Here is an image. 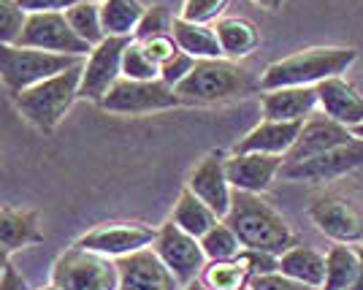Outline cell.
Instances as JSON below:
<instances>
[{"label":"cell","instance_id":"5bb4252c","mask_svg":"<svg viewBox=\"0 0 363 290\" xmlns=\"http://www.w3.org/2000/svg\"><path fill=\"white\" fill-rule=\"evenodd\" d=\"M228 155L223 150H212L190 174L187 190H193L220 220H225L233 203V187L228 182Z\"/></svg>","mask_w":363,"mask_h":290},{"label":"cell","instance_id":"2e32d148","mask_svg":"<svg viewBox=\"0 0 363 290\" xmlns=\"http://www.w3.org/2000/svg\"><path fill=\"white\" fill-rule=\"evenodd\" d=\"M282 166H285V157H279V155L233 152L225 163L228 182L239 193H255V196H260L263 190H269L274 177H279Z\"/></svg>","mask_w":363,"mask_h":290},{"label":"cell","instance_id":"4dcf8cb0","mask_svg":"<svg viewBox=\"0 0 363 290\" xmlns=\"http://www.w3.org/2000/svg\"><path fill=\"white\" fill-rule=\"evenodd\" d=\"M122 77L125 79H138V82H152V79H160V65L152 60L147 55V49L141 41H130L125 49V57H122Z\"/></svg>","mask_w":363,"mask_h":290},{"label":"cell","instance_id":"83f0119b","mask_svg":"<svg viewBox=\"0 0 363 290\" xmlns=\"http://www.w3.org/2000/svg\"><path fill=\"white\" fill-rule=\"evenodd\" d=\"M201 279L212 290H247L252 285V274L242 263V258L233 260H209Z\"/></svg>","mask_w":363,"mask_h":290},{"label":"cell","instance_id":"f1b7e54d","mask_svg":"<svg viewBox=\"0 0 363 290\" xmlns=\"http://www.w3.org/2000/svg\"><path fill=\"white\" fill-rule=\"evenodd\" d=\"M68 22H71V28L74 33L82 38V41H87V44L95 49L98 44H104L108 35L104 30V14H101V3H82V6H76L68 11Z\"/></svg>","mask_w":363,"mask_h":290},{"label":"cell","instance_id":"1f68e13d","mask_svg":"<svg viewBox=\"0 0 363 290\" xmlns=\"http://www.w3.org/2000/svg\"><path fill=\"white\" fill-rule=\"evenodd\" d=\"M28 19H30V14L19 6V0H0V41L16 44Z\"/></svg>","mask_w":363,"mask_h":290},{"label":"cell","instance_id":"484cf974","mask_svg":"<svg viewBox=\"0 0 363 290\" xmlns=\"http://www.w3.org/2000/svg\"><path fill=\"white\" fill-rule=\"evenodd\" d=\"M325 263H328V274L323 290H352L358 285L361 258L352 245H333L325 252Z\"/></svg>","mask_w":363,"mask_h":290},{"label":"cell","instance_id":"9a60e30c","mask_svg":"<svg viewBox=\"0 0 363 290\" xmlns=\"http://www.w3.org/2000/svg\"><path fill=\"white\" fill-rule=\"evenodd\" d=\"M120 266V290H182L177 274L160 260V255L147 247L141 252L125 255L117 260Z\"/></svg>","mask_w":363,"mask_h":290},{"label":"cell","instance_id":"cb8c5ba5","mask_svg":"<svg viewBox=\"0 0 363 290\" xmlns=\"http://www.w3.org/2000/svg\"><path fill=\"white\" fill-rule=\"evenodd\" d=\"M171 35L177 38L182 52L193 55L196 60H217V57H223V46H220L217 30L212 25H196V22H187V19L177 16Z\"/></svg>","mask_w":363,"mask_h":290},{"label":"cell","instance_id":"7a4b0ae2","mask_svg":"<svg viewBox=\"0 0 363 290\" xmlns=\"http://www.w3.org/2000/svg\"><path fill=\"white\" fill-rule=\"evenodd\" d=\"M358 60V52L352 46H312L282 60L272 62L260 79L257 90H279V87H318L320 82L342 77L352 62Z\"/></svg>","mask_w":363,"mask_h":290},{"label":"cell","instance_id":"8d00e7d4","mask_svg":"<svg viewBox=\"0 0 363 290\" xmlns=\"http://www.w3.org/2000/svg\"><path fill=\"white\" fill-rule=\"evenodd\" d=\"M239 258H242V263L247 266V269H250L252 279H255V277H266V274H274V272H279V258H277V255H269V252L244 250Z\"/></svg>","mask_w":363,"mask_h":290},{"label":"cell","instance_id":"4316f807","mask_svg":"<svg viewBox=\"0 0 363 290\" xmlns=\"http://www.w3.org/2000/svg\"><path fill=\"white\" fill-rule=\"evenodd\" d=\"M104 14V30L114 38H133L147 14V9L138 0H104L101 3Z\"/></svg>","mask_w":363,"mask_h":290},{"label":"cell","instance_id":"ee69618b","mask_svg":"<svg viewBox=\"0 0 363 290\" xmlns=\"http://www.w3.org/2000/svg\"><path fill=\"white\" fill-rule=\"evenodd\" d=\"M352 133H355V136H358V138H361V141H363V125H358V128H355Z\"/></svg>","mask_w":363,"mask_h":290},{"label":"cell","instance_id":"5b68a950","mask_svg":"<svg viewBox=\"0 0 363 290\" xmlns=\"http://www.w3.org/2000/svg\"><path fill=\"white\" fill-rule=\"evenodd\" d=\"M87 57H74V55H55V52H41L30 46L3 44L0 46V77L11 95L30 90L46 79L60 77L68 68H74Z\"/></svg>","mask_w":363,"mask_h":290},{"label":"cell","instance_id":"ac0fdd59","mask_svg":"<svg viewBox=\"0 0 363 290\" xmlns=\"http://www.w3.org/2000/svg\"><path fill=\"white\" fill-rule=\"evenodd\" d=\"M318 106V87H279L260 95L263 117L277 123H306Z\"/></svg>","mask_w":363,"mask_h":290},{"label":"cell","instance_id":"f546056e","mask_svg":"<svg viewBox=\"0 0 363 290\" xmlns=\"http://www.w3.org/2000/svg\"><path fill=\"white\" fill-rule=\"evenodd\" d=\"M201 247L206 252L209 260H233L244 252V245L239 242V236L233 233V228L228 225L225 220H220L203 239H201Z\"/></svg>","mask_w":363,"mask_h":290},{"label":"cell","instance_id":"d4e9b609","mask_svg":"<svg viewBox=\"0 0 363 290\" xmlns=\"http://www.w3.org/2000/svg\"><path fill=\"white\" fill-rule=\"evenodd\" d=\"M171 220H174L182 230H187L190 236H196V239H203V236L220 223V217H217L203 201L198 199L193 190H187V187L182 190L177 203H174Z\"/></svg>","mask_w":363,"mask_h":290},{"label":"cell","instance_id":"d6986e66","mask_svg":"<svg viewBox=\"0 0 363 290\" xmlns=\"http://www.w3.org/2000/svg\"><path fill=\"white\" fill-rule=\"evenodd\" d=\"M318 98L325 117L342 123L350 130L363 125V95L345 77H333L320 82Z\"/></svg>","mask_w":363,"mask_h":290},{"label":"cell","instance_id":"ffe728a7","mask_svg":"<svg viewBox=\"0 0 363 290\" xmlns=\"http://www.w3.org/2000/svg\"><path fill=\"white\" fill-rule=\"evenodd\" d=\"M303 123H277V120H263L255 125L244 138H239L233 152H257V155H279L288 157V152L296 147L301 136Z\"/></svg>","mask_w":363,"mask_h":290},{"label":"cell","instance_id":"6da1fadb","mask_svg":"<svg viewBox=\"0 0 363 290\" xmlns=\"http://www.w3.org/2000/svg\"><path fill=\"white\" fill-rule=\"evenodd\" d=\"M225 223L239 236L244 250H257L282 258L288 250L296 247V233L288 225V220L255 193L233 190V203Z\"/></svg>","mask_w":363,"mask_h":290},{"label":"cell","instance_id":"d590c367","mask_svg":"<svg viewBox=\"0 0 363 290\" xmlns=\"http://www.w3.org/2000/svg\"><path fill=\"white\" fill-rule=\"evenodd\" d=\"M141 44H144L147 55H150L152 60L157 62L160 68H163L166 62L174 60V57L182 52L179 44H177V38H174L171 33H166V35H155V38H147V41H141Z\"/></svg>","mask_w":363,"mask_h":290},{"label":"cell","instance_id":"277c9868","mask_svg":"<svg viewBox=\"0 0 363 290\" xmlns=\"http://www.w3.org/2000/svg\"><path fill=\"white\" fill-rule=\"evenodd\" d=\"M82 77H84V62H79L74 68H68L60 77H52L35 84L30 90L11 95L14 106L19 108V114L38 128L41 133H52L60 120L68 114V108L74 106V101L79 98L82 90Z\"/></svg>","mask_w":363,"mask_h":290},{"label":"cell","instance_id":"52a82bcc","mask_svg":"<svg viewBox=\"0 0 363 290\" xmlns=\"http://www.w3.org/2000/svg\"><path fill=\"white\" fill-rule=\"evenodd\" d=\"M98 106L111 114H152V111L182 106V98L163 79L138 82V79L122 77Z\"/></svg>","mask_w":363,"mask_h":290},{"label":"cell","instance_id":"836d02e7","mask_svg":"<svg viewBox=\"0 0 363 290\" xmlns=\"http://www.w3.org/2000/svg\"><path fill=\"white\" fill-rule=\"evenodd\" d=\"M225 6L228 0H184L182 19L196 22V25H212V22H220Z\"/></svg>","mask_w":363,"mask_h":290},{"label":"cell","instance_id":"e575fe53","mask_svg":"<svg viewBox=\"0 0 363 290\" xmlns=\"http://www.w3.org/2000/svg\"><path fill=\"white\" fill-rule=\"evenodd\" d=\"M196 65H198V60L193 57V55H187V52H179L174 60L166 62V65L160 68V79L166 82L168 87H174V90H177L182 82H184V79L193 74V68H196Z\"/></svg>","mask_w":363,"mask_h":290},{"label":"cell","instance_id":"4fadbf2b","mask_svg":"<svg viewBox=\"0 0 363 290\" xmlns=\"http://www.w3.org/2000/svg\"><path fill=\"white\" fill-rule=\"evenodd\" d=\"M155 239H157V228H152L147 223H106V225H98L90 233H84L76 245L92 250V252H101L106 258L120 260L125 255H133V252L152 247Z\"/></svg>","mask_w":363,"mask_h":290},{"label":"cell","instance_id":"f35d334b","mask_svg":"<svg viewBox=\"0 0 363 290\" xmlns=\"http://www.w3.org/2000/svg\"><path fill=\"white\" fill-rule=\"evenodd\" d=\"M252 290H320V288H312V285H303L298 279H290L285 277L282 272H274V274H266V277H255L252 279Z\"/></svg>","mask_w":363,"mask_h":290},{"label":"cell","instance_id":"7bdbcfd3","mask_svg":"<svg viewBox=\"0 0 363 290\" xmlns=\"http://www.w3.org/2000/svg\"><path fill=\"white\" fill-rule=\"evenodd\" d=\"M355 250H358V258H361V277H358V285L352 290H363V245H358Z\"/></svg>","mask_w":363,"mask_h":290},{"label":"cell","instance_id":"e0dca14e","mask_svg":"<svg viewBox=\"0 0 363 290\" xmlns=\"http://www.w3.org/2000/svg\"><path fill=\"white\" fill-rule=\"evenodd\" d=\"M355 133L345 128L342 123H336L331 117L320 114V117H309L301 128V136L296 141V147L288 152L285 163H301L309 157H318V155L336 150V147H345L350 141H355Z\"/></svg>","mask_w":363,"mask_h":290},{"label":"cell","instance_id":"ba28073f","mask_svg":"<svg viewBox=\"0 0 363 290\" xmlns=\"http://www.w3.org/2000/svg\"><path fill=\"white\" fill-rule=\"evenodd\" d=\"M309 220L336 245H363V212L339 190H325L309 203Z\"/></svg>","mask_w":363,"mask_h":290},{"label":"cell","instance_id":"74e56055","mask_svg":"<svg viewBox=\"0 0 363 290\" xmlns=\"http://www.w3.org/2000/svg\"><path fill=\"white\" fill-rule=\"evenodd\" d=\"M82 3H104V0H19V6H22L28 14H44V11L68 14L71 9L82 6Z\"/></svg>","mask_w":363,"mask_h":290},{"label":"cell","instance_id":"7402d4cb","mask_svg":"<svg viewBox=\"0 0 363 290\" xmlns=\"http://www.w3.org/2000/svg\"><path fill=\"white\" fill-rule=\"evenodd\" d=\"M214 30H217L223 55H225L228 60L250 57L260 46V30L255 28V22H250L244 16H223L214 25Z\"/></svg>","mask_w":363,"mask_h":290},{"label":"cell","instance_id":"44dd1931","mask_svg":"<svg viewBox=\"0 0 363 290\" xmlns=\"http://www.w3.org/2000/svg\"><path fill=\"white\" fill-rule=\"evenodd\" d=\"M44 242L41 230V217L30 209H16V206H3L0 209V245L3 255H11L16 250H25L30 245Z\"/></svg>","mask_w":363,"mask_h":290},{"label":"cell","instance_id":"bcb514c9","mask_svg":"<svg viewBox=\"0 0 363 290\" xmlns=\"http://www.w3.org/2000/svg\"><path fill=\"white\" fill-rule=\"evenodd\" d=\"M247 290H252V288H247Z\"/></svg>","mask_w":363,"mask_h":290},{"label":"cell","instance_id":"603a6c76","mask_svg":"<svg viewBox=\"0 0 363 290\" xmlns=\"http://www.w3.org/2000/svg\"><path fill=\"white\" fill-rule=\"evenodd\" d=\"M279 272L290 277V279H298L303 285H312V288L323 290L325 274H328V263H325V255L318 252V250L296 245L279 258Z\"/></svg>","mask_w":363,"mask_h":290},{"label":"cell","instance_id":"8fae6325","mask_svg":"<svg viewBox=\"0 0 363 290\" xmlns=\"http://www.w3.org/2000/svg\"><path fill=\"white\" fill-rule=\"evenodd\" d=\"M363 168V141L355 138L345 147H336L328 152L309 157L301 163H285L279 177L288 182H333L339 177H347Z\"/></svg>","mask_w":363,"mask_h":290},{"label":"cell","instance_id":"3957f363","mask_svg":"<svg viewBox=\"0 0 363 290\" xmlns=\"http://www.w3.org/2000/svg\"><path fill=\"white\" fill-rule=\"evenodd\" d=\"M257 82L252 74L242 68L236 60H198L193 74L177 87L182 104H198V106H212V104H228L244 98L250 90H255Z\"/></svg>","mask_w":363,"mask_h":290},{"label":"cell","instance_id":"60d3db41","mask_svg":"<svg viewBox=\"0 0 363 290\" xmlns=\"http://www.w3.org/2000/svg\"><path fill=\"white\" fill-rule=\"evenodd\" d=\"M257 6H263V9H269V11H277V9H282V3L285 0H255Z\"/></svg>","mask_w":363,"mask_h":290},{"label":"cell","instance_id":"f6af8a7d","mask_svg":"<svg viewBox=\"0 0 363 290\" xmlns=\"http://www.w3.org/2000/svg\"><path fill=\"white\" fill-rule=\"evenodd\" d=\"M38 290H62V288H57V285H52V282H49L46 288H38Z\"/></svg>","mask_w":363,"mask_h":290},{"label":"cell","instance_id":"b9f144b4","mask_svg":"<svg viewBox=\"0 0 363 290\" xmlns=\"http://www.w3.org/2000/svg\"><path fill=\"white\" fill-rule=\"evenodd\" d=\"M182 290H212V288H209V285H206V282L198 277V279H193V282H187V285H184Z\"/></svg>","mask_w":363,"mask_h":290},{"label":"cell","instance_id":"30bf717a","mask_svg":"<svg viewBox=\"0 0 363 290\" xmlns=\"http://www.w3.org/2000/svg\"><path fill=\"white\" fill-rule=\"evenodd\" d=\"M16 46H30L41 52H55V55H74V57H90L92 52V46L74 33L68 16L55 14V11L30 14Z\"/></svg>","mask_w":363,"mask_h":290},{"label":"cell","instance_id":"8992f818","mask_svg":"<svg viewBox=\"0 0 363 290\" xmlns=\"http://www.w3.org/2000/svg\"><path fill=\"white\" fill-rule=\"evenodd\" d=\"M52 285L62 290H120V266L114 258L74 245L55 260Z\"/></svg>","mask_w":363,"mask_h":290},{"label":"cell","instance_id":"9c48e42d","mask_svg":"<svg viewBox=\"0 0 363 290\" xmlns=\"http://www.w3.org/2000/svg\"><path fill=\"white\" fill-rule=\"evenodd\" d=\"M152 250L177 274V279H179L182 285L198 279V277L203 274L206 263H209L203 247H201V239L190 236L187 230H182L174 220H168V223H163L157 228V239H155Z\"/></svg>","mask_w":363,"mask_h":290},{"label":"cell","instance_id":"d6a6232c","mask_svg":"<svg viewBox=\"0 0 363 290\" xmlns=\"http://www.w3.org/2000/svg\"><path fill=\"white\" fill-rule=\"evenodd\" d=\"M174 30V16H171V9L168 6H150L147 14L141 19L136 30V41H147V38H155V35H166V33Z\"/></svg>","mask_w":363,"mask_h":290},{"label":"cell","instance_id":"7c38bea8","mask_svg":"<svg viewBox=\"0 0 363 290\" xmlns=\"http://www.w3.org/2000/svg\"><path fill=\"white\" fill-rule=\"evenodd\" d=\"M133 38H114L108 35L104 44H98L84 60V77H82V90L79 98H87L92 104H101L106 92L122 79V57L125 49Z\"/></svg>","mask_w":363,"mask_h":290},{"label":"cell","instance_id":"ab89813d","mask_svg":"<svg viewBox=\"0 0 363 290\" xmlns=\"http://www.w3.org/2000/svg\"><path fill=\"white\" fill-rule=\"evenodd\" d=\"M0 290H30L28 279L16 272L11 263V255H3V277H0Z\"/></svg>","mask_w":363,"mask_h":290}]
</instances>
